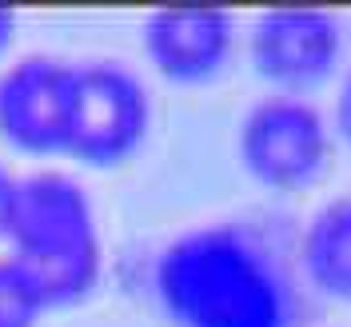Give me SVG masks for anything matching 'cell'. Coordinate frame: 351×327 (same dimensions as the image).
<instances>
[{"label": "cell", "mask_w": 351, "mask_h": 327, "mask_svg": "<svg viewBox=\"0 0 351 327\" xmlns=\"http://www.w3.org/2000/svg\"><path fill=\"white\" fill-rule=\"evenodd\" d=\"M236 144L247 175L276 192L311 188L331 160V128L324 112L304 96L280 92L247 108Z\"/></svg>", "instance_id": "4"}, {"label": "cell", "mask_w": 351, "mask_h": 327, "mask_svg": "<svg viewBox=\"0 0 351 327\" xmlns=\"http://www.w3.org/2000/svg\"><path fill=\"white\" fill-rule=\"evenodd\" d=\"M300 263L315 291L351 304V196L328 199L307 219L300 240Z\"/></svg>", "instance_id": "8"}, {"label": "cell", "mask_w": 351, "mask_h": 327, "mask_svg": "<svg viewBox=\"0 0 351 327\" xmlns=\"http://www.w3.org/2000/svg\"><path fill=\"white\" fill-rule=\"evenodd\" d=\"M12 36H16V8L0 4V52L12 44Z\"/></svg>", "instance_id": "12"}, {"label": "cell", "mask_w": 351, "mask_h": 327, "mask_svg": "<svg viewBox=\"0 0 351 327\" xmlns=\"http://www.w3.org/2000/svg\"><path fill=\"white\" fill-rule=\"evenodd\" d=\"M152 124V100L144 80L116 60L72 64V108H68V144L84 164H120L128 160Z\"/></svg>", "instance_id": "3"}, {"label": "cell", "mask_w": 351, "mask_h": 327, "mask_svg": "<svg viewBox=\"0 0 351 327\" xmlns=\"http://www.w3.org/2000/svg\"><path fill=\"white\" fill-rule=\"evenodd\" d=\"M335 128L343 136V144L351 148V72L339 84V96H335Z\"/></svg>", "instance_id": "10"}, {"label": "cell", "mask_w": 351, "mask_h": 327, "mask_svg": "<svg viewBox=\"0 0 351 327\" xmlns=\"http://www.w3.org/2000/svg\"><path fill=\"white\" fill-rule=\"evenodd\" d=\"M156 300L176 327H291V284L260 232L199 223L164 243Z\"/></svg>", "instance_id": "1"}, {"label": "cell", "mask_w": 351, "mask_h": 327, "mask_svg": "<svg viewBox=\"0 0 351 327\" xmlns=\"http://www.w3.org/2000/svg\"><path fill=\"white\" fill-rule=\"evenodd\" d=\"M12 192H16V175L8 172L4 164H0V240H4V232H8V212H12Z\"/></svg>", "instance_id": "11"}, {"label": "cell", "mask_w": 351, "mask_h": 327, "mask_svg": "<svg viewBox=\"0 0 351 327\" xmlns=\"http://www.w3.org/2000/svg\"><path fill=\"white\" fill-rule=\"evenodd\" d=\"M247 56L280 96H304L343 60V21L328 8H267L247 32Z\"/></svg>", "instance_id": "5"}, {"label": "cell", "mask_w": 351, "mask_h": 327, "mask_svg": "<svg viewBox=\"0 0 351 327\" xmlns=\"http://www.w3.org/2000/svg\"><path fill=\"white\" fill-rule=\"evenodd\" d=\"M72 108V64L28 52L0 72V136L32 156L64 152Z\"/></svg>", "instance_id": "6"}, {"label": "cell", "mask_w": 351, "mask_h": 327, "mask_svg": "<svg viewBox=\"0 0 351 327\" xmlns=\"http://www.w3.org/2000/svg\"><path fill=\"white\" fill-rule=\"evenodd\" d=\"M140 40L152 68L172 84L216 80L236 48V16L212 4L152 8L140 24Z\"/></svg>", "instance_id": "7"}, {"label": "cell", "mask_w": 351, "mask_h": 327, "mask_svg": "<svg viewBox=\"0 0 351 327\" xmlns=\"http://www.w3.org/2000/svg\"><path fill=\"white\" fill-rule=\"evenodd\" d=\"M4 240L12 247V260L36 276L52 307L88 300L100 280V223L88 188L68 172L36 168L16 175Z\"/></svg>", "instance_id": "2"}, {"label": "cell", "mask_w": 351, "mask_h": 327, "mask_svg": "<svg viewBox=\"0 0 351 327\" xmlns=\"http://www.w3.org/2000/svg\"><path fill=\"white\" fill-rule=\"evenodd\" d=\"M48 307L36 276L21 260L0 256V327H36Z\"/></svg>", "instance_id": "9"}]
</instances>
